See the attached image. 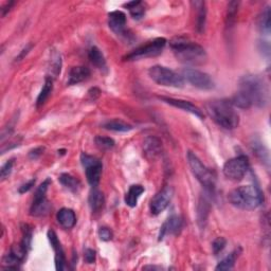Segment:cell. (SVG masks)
Wrapping results in <instances>:
<instances>
[{
  "instance_id": "9c48e42d",
  "label": "cell",
  "mask_w": 271,
  "mask_h": 271,
  "mask_svg": "<svg viewBox=\"0 0 271 271\" xmlns=\"http://www.w3.org/2000/svg\"><path fill=\"white\" fill-rule=\"evenodd\" d=\"M81 162H82L83 166L85 168L86 178H87L88 183L93 187L98 186V184L100 183V180H101L102 169H103L101 161L98 158L83 152V154L81 155Z\"/></svg>"
},
{
  "instance_id": "e0dca14e",
  "label": "cell",
  "mask_w": 271,
  "mask_h": 271,
  "mask_svg": "<svg viewBox=\"0 0 271 271\" xmlns=\"http://www.w3.org/2000/svg\"><path fill=\"white\" fill-rule=\"evenodd\" d=\"M144 154L150 158H155L162 151V142L157 137H148L143 143Z\"/></svg>"
},
{
  "instance_id": "7a4b0ae2",
  "label": "cell",
  "mask_w": 271,
  "mask_h": 271,
  "mask_svg": "<svg viewBox=\"0 0 271 271\" xmlns=\"http://www.w3.org/2000/svg\"><path fill=\"white\" fill-rule=\"evenodd\" d=\"M170 46L178 60L187 65H201L207 60L206 50L200 45L183 36L171 40Z\"/></svg>"
},
{
  "instance_id": "d4e9b609",
  "label": "cell",
  "mask_w": 271,
  "mask_h": 271,
  "mask_svg": "<svg viewBox=\"0 0 271 271\" xmlns=\"http://www.w3.org/2000/svg\"><path fill=\"white\" fill-rule=\"evenodd\" d=\"M103 127L107 130H113V131H120V133H126L133 129L134 127L131 126L130 124L125 123L121 120H110L103 124Z\"/></svg>"
},
{
  "instance_id": "f1b7e54d",
  "label": "cell",
  "mask_w": 271,
  "mask_h": 271,
  "mask_svg": "<svg viewBox=\"0 0 271 271\" xmlns=\"http://www.w3.org/2000/svg\"><path fill=\"white\" fill-rule=\"evenodd\" d=\"M239 256V253L238 251H233L232 253L229 254L228 256H226V258L220 261L218 263V265L216 266V268H215V270H230L234 267L235 265V262H236V259H238Z\"/></svg>"
},
{
  "instance_id": "52a82bcc",
  "label": "cell",
  "mask_w": 271,
  "mask_h": 271,
  "mask_svg": "<svg viewBox=\"0 0 271 271\" xmlns=\"http://www.w3.org/2000/svg\"><path fill=\"white\" fill-rule=\"evenodd\" d=\"M166 45V39L163 37H158L149 44L143 45L137 48L134 51L128 53L126 57H124V60H139L149 58H155L157 55L161 54L164 47Z\"/></svg>"
},
{
  "instance_id": "8d00e7d4",
  "label": "cell",
  "mask_w": 271,
  "mask_h": 271,
  "mask_svg": "<svg viewBox=\"0 0 271 271\" xmlns=\"http://www.w3.org/2000/svg\"><path fill=\"white\" fill-rule=\"evenodd\" d=\"M13 165H14V160H9L6 161L3 165L1 170H0V177H1V180H4L10 176V174L12 173L13 170Z\"/></svg>"
},
{
  "instance_id": "7402d4cb",
  "label": "cell",
  "mask_w": 271,
  "mask_h": 271,
  "mask_svg": "<svg viewBox=\"0 0 271 271\" xmlns=\"http://www.w3.org/2000/svg\"><path fill=\"white\" fill-rule=\"evenodd\" d=\"M88 58L91 61V64L95 66L100 70H106L107 65H106V60L102 51L99 49L98 47H91L88 51Z\"/></svg>"
},
{
  "instance_id": "74e56055",
  "label": "cell",
  "mask_w": 271,
  "mask_h": 271,
  "mask_svg": "<svg viewBox=\"0 0 271 271\" xmlns=\"http://www.w3.org/2000/svg\"><path fill=\"white\" fill-rule=\"evenodd\" d=\"M113 231L110 230L109 228H105V227H103V228H100V230H99V236H100V239L104 241H110L111 239H113Z\"/></svg>"
},
{
  "instance_id": "2e32d148",
  "label": "cell",
  "mask_w": 271,
  "mask_h": 271,
  "mask_svg": "<svg viewBox=\"0 0 271 271\" xmlns=\"http://www.w3.org/2000/svg\"><path fill=\"white\" fill-rule=\"evenodd\" d=\"M181 229H182V219L179 216H177V215H173V216H171L168 220H166L165 224L162 226L159 239L162 240L166 234L176 235L181 231Z\"/></svg>"
},
{
  "instance_id": "60d3db41",
  "label": "cell",
  "mask_w": 271,
  "mask_h": 271,
  "mask_svg": "<svg viewBox=\"0 0 271 271\" xmlns=\"http://www.w3.org/2000/svg\"><path fill=\"white\" fill-rule=\"evenodd\" d=\"M43 151H44V149H41V148L36 149V150H34V151H32L30 152V157L35 159L36 157H38V156L41 154V152H43Z\"/></svg>"
},
{
  "instance_id": "d6986e66",
  "label": "cell",
  "mask_w": 271,
  "mask_h": 271,
  "mask_svg": "<svg viewBox=\"0 0 271 271\" xmlns=\"http://www.w3.org/2000/svg\"><path fill=\"white\" fill-rule=\"evenodd\" d=\"M209 214H210L209 198H208V196L203 195L199 199L198 207H197V221L201 229L205 228Z\"/></svg>"
},
{
  "instance_id": "6da1fadb",
  "label": "cell",
  "mask_w": 271,
  "mask_h": 271,
  "mask_svg": "<svg viewBox=\"0 0 271 271\" xmlns=\"http://www.w3.org/2000/svg\"><path fill=\"white\" fill-rule=\"evenodd\" d=\"M230 102L233 106L241 109L251 106L265 107L269 102L268 86L259 75H244L239 82V91Z\"/></svg>"
},
{
  "instance_id": "f35d334b",
  "label": "cell",
  "mask_w": 271,
  "mask_h": 271,
  "mask_svg": "<svg viewBox=\"0 0 271 271\" xmlns=\"http://www.w3.org/2000/svg\"><path fill=\"white\" fill-rule=\"evenodd\" d=\"M84 260L87 264H92L95 261V251L92 249H86L84 252Z\"/></svg>"
},
{
  "instance_id": "3957f363",
  "label": "cell",
  "mask_w": 271,
  "mask_h": 271,
  "mask_svg": "<svg viewBox=\"0 0 271 271\" xmlns=\"http://www.w3.org/2000/svg\"><path fill=\"white\" fill-rule=\"evenodd\" d=\"M207 111L212 120L225 129H234L240 124V116L230 101L213 100L207 104Z\"/></svg>"
},
{
  "instance_id": "4316f807",
  "label": "cell",
  "mask_w": 271,
  "mask_h": 271,
  "mask_svg": "<svg viewBox=\"0 0 271 271\" xmlns=\"http://www.w3.org/2000/svg\"><path fill=\"white\" fill-rule=\"evenodd\" d=\"M60 182L64 185L66 189L70 190L71 192H76L79 190V187L81 185L80 181L75 177L71 176L70 174H61L59 178Z\"/></svg>"
},
{
  "instance_id": "ba28073f",
  "label": "cell",
  "mask_w": 271,
  "mask_h": 271,
  "mask_svg": "<svg viewBox=\"0 0 271 271\" xmlns=\"http://www.w3.org/2000/svg\"><path fill=\"white\" fill-rule=\"evenodd\" d=\"M249 168L248 158L244 155H240L228 160L224 165L222 172L228 179L233 180V181H240L246 176Z\"/></svg>"
},
{
  "instance_id": "cb8c5ba5",
  "label": "cell",
  "mask_w": 271,
  "mask_h": 271,
  "mask_svg": "<svg viewBox=\"0 0 271 271\" xmlns=\"http://www.w3.org/2000/svg\"><path fill=\"white\" fill-rule=\"evenodd\" d=\"M198 10L197 14V22H196V29L199 33H203L206 27V20H207V9L206 3L204 1H195L192 2Z\"/></svg>"
},
{
  "instance_id": "5b68a950",
  "label": "cell",
  "mask_w": 271,
  "mask_h": 271,
  "mask_svg": "<svg viewBox=\"0 0 271 271\" xmlns=\"http://www.w3.org/2000/svg\"><path fill=\"white\" fill-rule=\"evenodd\" d=\"M187 162L194 176L203 184L208 193H212L215 189V176L207 166L200 161V159L192 151L187 152Z\"/></svg>"
},
{
  "instance_id": "44dd1931",
  "label": "cell",
  "mask_w": 271,
  "mask_h": 271,
  "mask_svg": "<svg viewBox=\"0 0 271 271\" xmlns=\"http://www.w3.org/2000/svg\"><path fill=\"white\" fill-rule=\"evenodd\" d=\"M88 203L90 206V209L94 213H98L103 209L104 204H105V198H104L103 193L96 189V186L93 187L92 191L90 192Z\"/></svg>"
},
{
  "instance_id": "b9f144b4",
  "label": "cell",
  "mask_w": 271,
  "mask_h": 271,
  "mask_svg": "<svg viewBox=\"0 0 271 271\" xmlns=\"http://www.w3.org/2000/svg\"><path fill=\"white\" fill-rule=\"evenodd\" d=\"M31 48H32V45H28V46L25 48V49L23 50V52L19 54V57H18V60H20V59L25 58V55H27L28 52H29V51L31 50Z\"/></svg>"
},
{
  "instance_id": "4fadbf2b",
  "label": "cell",
  "mask_w": 271,
  "mask_h": 271,
  "mask_svg": "<svg viewBox=\"0 0 271 271\" xmlns=\"http://www.w3.org/2000/svg\"><path fill=\"white\" fill-rule=\"evenodd\" d=\"M48 240L50 241V245L52 246L54 252H55V267L57 270H64L66 268V258L65 252L62 250V247L60 245V241H59V238L57 233L50 230L48 232Z\"/></svg>"
},
{
  "instance_id": "e575fe53",
  "label": "cell",
  "mask_w": 271,
  "mask_h": 271,
  "mask_svg": "<svg viewBox=\"0 0 271 271\" xmlns=\"http://www.w3.org/2000/svg\"><path fill=\"white\" fill-rule=\"evenodd\" d=\"M51 73L54 75H58L60 72V66H61V60H60V55L59 53H54L51 57Z\"/></svg>"
},
{
  "instance_id": "5bb4252c",
  "label": "cell",
  "mask_w": 271,
  "mask_h": 271,
  "mask_svg": "<svg viewBox=\"0 0 271 271\" xmlns=\"http://www.w3.org/2000/svg\"><path fill=\"white\" fill-rule=\"evenodd\" d=\"M159 99L162 100L166 104H170V105H172L174 107L182 109V110L186 111V113H190L194 116H196V117L200 118V119H203V118H204L203 111H201L197 106H195L194 104H192L189 101H184V100H180V99H173V98H166V96H160Z\"/></svg>"
},
{
  "instance_id": "ac0fdd59",
  "label": "cell",
  "mask_w": 271,
  "mask_h": 271,
  "mask_svg": "<svg viewBox=\"0 0 271 271\" xmlns=\"http://www.w3.org/2000/svg\"><path fill=\"white\" fill-rule=\"evenodd\" d=\"M90 76V70L84 66H76L71 68L68 76V85H78L86 81Z\"/></svg>"
},
{
  "instance_id": "8fae6325",
  "label": "cell",
  "mask_w": 271,
  "mask_h": 271,
  "mask_svg": "<svg viewBox=\"0 0 271 271\" xmlns=\"http://www.w3.org/2000/svg\"><path fill=\"white\" fill-rule=\"evenodd\" d=\"M181 76L184 81L201 90H211L215 86L214 81L209 74L197 70V69L185 68L182 70Z\"/></svg>"
},
{
  "instance_id": "9a60e30c",
  "label": "cell",
  "mask_w": 271,
  "mask_h": 271,
  "mask_svg": "<svg viewBox=\"0 0 271 271\" xmlns=\"http://www.w3.org/2000/svg\"><path fill=\"white\" fill-rule=\"evenodd\" d=\"M108 26L118 35H122L126 26V15L121 11H114L108 14Z\"/></svg>"
},
{
  "instance_id": "7c38bea8",
  "label": "cell",
  "mask_w": 271,
  "mask_h": 271,
  "mask_svg": "<svg viewBox=\"0 0 271 271\" xmlns=\"http://www.w3.org/2000/svg\"><path fill=\"white\" fill-rule=\"evenodd\" d=\"M173 187L170 185L164 186L163 189L158 192L154 198L151 201V212L154 215H158L162 213L166 208L169 207L172 197H173Z\"/></svg>"
},
{
  "instance_id": "ffe728a7",
  "label": "cell",
  "mask_w": 271,
  "mask_h": 271,
  "mask_svg": "<svg viewBox=\"0 0 271 271\" xmlns=\"http://www.w3.org/2000/svg\"><path fill=\"white\" fill-rule=\"evenodd\" d=\"M59 224L65 229H71L76 224V216L73 210L68 209V208H62L57 215Z\"/></svg>"
},
{
  "instance_id": "30bf717a",
  "label": "cell",
  "mask_w": 271,
  "mask_h": 271,
  "mask_svg": "<svg viewBox=\"0 0 271 271\" xmlns=\"http://www.w3.org/2000/svg\"><path fill=\"white\" fill-rule=\"evenodd\" d=\"M49 184H50V179H46L36 190L32 206L30 208V214L32 216H35V217L44 216V215H46L48 211H49V207H50L49 201H48L46 196Z\"/></svg>"
},
{
  "instance_id": "1f68e13d",
  "label": "cell",
  "mask_w": 271,
  "mask_h": 271,
  "mask_svg": "<svg viewBox=\"0 0 271 271\" xmlns=\"http://www.w3.org/2000/svg\"><path fill=\"white\" fill-rule=\"evenodd\" d=\"M23 240L20 245H22L27 251H29L31 248V241H32V229L29 225H25V228L23 229Z\"/></svg>"
},
{
  "instance_id": "4dcf8cb0",
  "label": "cell",
  "mask_w": 271,
  "mask_h": 271,
  "mask_svg": "<svg viewBox=\"0 0 271 271\" xmlns=\"http://www.w3.org/2000/svg\"><path fill=\"white\" fill-rule=\"evenodd\" d=\"M240 2L231 1L228 4V12H227V27H232L235 20L236 13H238Z\"/></svg>"
},
{
  "instance_id": "d590c367",
  "label": "cell",
  "mask_w": 271,
  "mask_h": 271,
  "mask_svg": "<svg viewBox=\"0 0 271 271\" xmlns=\"http://www.w3.org/2000/svg\"><path fill=\"white\" fill-rule=\"evenodd\" d=\"M227 245V241L225 238H217L216 240H214L213 244H212V249H213V253L215 255H217L220 253L222 250L225 249Z\"/></svg>"
},
{
  "instance_id": "836d02e7",
  "label": "cell",
  "mask_w": 271,
  "mask_h": 271,
  "mask_svg": "<svg viewBox=\"0 0 271 271\" xmlns=\"http://www.w3.org/2000/svg\"><path fill=\"white\" fill-rule=\"evenodd\" d=\"M253 151L254 154L258 156V158H260L262 161H266L268 162V151H266V149L263 147L261 143H253Z\"/></svg>"
},
{
  "instance_id": "f546056e",
  "label": "cell",
  "mask_w": 271,
  "mask_h": 271,
  "mask_svg": "<svg viewBox=\"0 0 271 271\" xmlns=\"http://www.w3.org/2000/svg\"><path fill=\"white\" fill-rule=\"evenodd\" d=\"M270 16H271L270 8L267 6V8L263 11L262 15L259 18V28L263 33H266V34L270 33Z\"/></svg>"
},
{
  "instance_id": "277c9868",
  "label": "cell",
  "mask_w": 271,
  "mask_h": 271,
  "mask_svg": "<svg viewBox=\"0 0 271 271\" xmlns=\"http://www.w3.org/2000/svg\"><path fill=\"white\" fill-rule=\"evenodd\" d=\"M228 199L238 209L254 210L263 203V195L256 185H241L229 193Z\"/></svg>"
},
{
  "instance_id": "ab89813d",
  "label": "cell",
  "mask_w": 271,
  "mask_h": 271,
  "mask_svg": "<svg viewBox=\"0 0 271 271\" xmlns=\"http://www.w3.org/2000/svg\"><path fill=\"white\" fill-rule=\"evenodd\" d=\"M34 184H35V180L32 179V180H30L29 182H27V183H25V184H23L22 186H20V187H19V190H18V192H19L20 194H24V193L28 192L29 190H31V189H32V186H33Z\"/></svg>"
},
{
  "instance_id": "603a6c76",
  "label": "cell",
  "mask_w": 271,
  "mask_h": 271,
  "mask_svg": "<svg viewBox=\"0 0 271 271\" xmlns=\"http://www.w3.org/2000/svg\"><path fill=\"white\" fill-rule=\"evenodd\" d=\"M144 192V187L140 184H134L129 187V190L125 196V203L130 208H134L138 204V199Z\"/></svg>"
},
{
  "instance_id": "83f0119b",
  "label": "cell",
  "mask_w": 271,
  "mask_h": 271,
  "mask_svg": "<svg viewBox=\"0 0 271 271\" xmlns=\"http://www.w3.org/2000/svg\"><path fill=\"white\" fill-rule=\"evenodd\" d=\"M125 8H127L130 12V15L133 16L135 19H140L143 17L145 9L142 4L141 1H133V2H128L126 4H124Z\"/></svg>"
},
{
  "instance_id": "d6a6232c",
  "label": "cell",
  "mask_w": 271,
  "mask_h": 271,
  "mask_svg": "<svg viewBox=\"0 0 271 271\" xmlns=\"http://www.w3.org/2000/svg\"><path fill=\"white\" fill-rule=\"evenodd\" d=\"M95 144L96 147L102 149V150H109L113 149L115 147V141L111 138L108 137H102V136H98L95 137Z\"/></svg>"
},
{
  "instance_id": "8992f818",
  "label": "cell",
  "mask_w": 271,
  "mask_h": 271,
  "mask_svg": "<svg viewBox=\"0 0 271 271\" xmlns=\"http://www.w3.org/2000/svg\"><path fill=\"white\" fill-rule=\"evenodd\" d=\"M149 74L152 81L161 86L181 88L184 84V80L181 75L163 66L151 67Z\"/></svg>"
},
{
  "instance_id": "484cf974",
  "label": "cell",
  "mask_w": 271,
  "mask_h": 271,
  "mask_svg": "<svg viewBox=\"0 0 271 271\" xmlns=\"http://www.w3.org/2000/svg\"><path fill=\"white\" fill-rule=\"evenodd\" d=\"M52 89H53V81H52V79L50 78V76H47L46 80H45L44 87H43V89H41L40 93L37 96V101H36V106L37 107L44 105L45 102L47 101V99L49 98L50 93L52 92Z\"/></svg>"
}]
</instances>
